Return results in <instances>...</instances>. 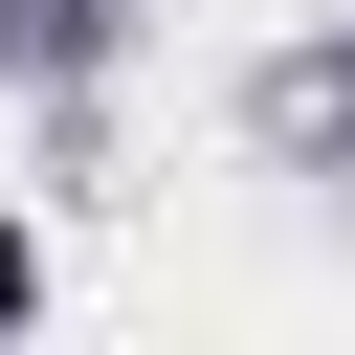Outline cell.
Returning a JSON list of instances; mask_svg holds the SVG:
<instances>
[{
    "mask_svg": "<svg viewBox=\"0 0 355 355\" xmlns=\"http://www.w3.org/2000/svg\"><path fill=\"white\" fill-rule=\"evenodd\" d=\"M0 333H22V244H0Z\"/></svg>",
    "mask_w": 355,
    "mask_h": 355,
    "instance_id": "6da1fadb",
    "label": "cell"
}]
</instances>
